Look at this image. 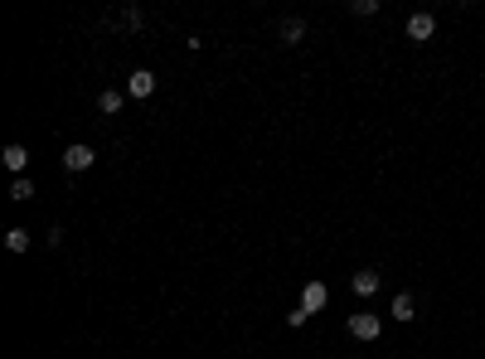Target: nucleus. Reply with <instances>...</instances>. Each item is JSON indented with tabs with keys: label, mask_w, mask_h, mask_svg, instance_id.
<instances>
[{
	"label": "nucleus",
	"mask_w": 485,
	"mask_h": 359,
	"mask_svg": "<svg viewBox=\"0 0 485 359\" xmlns=\"http://www.w3.org/2000/svg\"><path fill=\"white\" fill-rule=\"evenodd\" d=\"M325 301H330V286H325V281H306V291H301V311L315 316V311H325Z\"/></svg>",
	"instance_id": "f257e3e1"
},
{
	"label": "nucleus",
	"mask_w": 485,
	"mask_h": 359,
	"mask_svg": "<svg viewBox=\"0 0 485 359\" xmlns=\"http://www.w3.org/2000/svg\"><path fill=\"white\" fill-rule=\"evenodd\" d=\"M93 161H97V151L83 146V141H73V146L64 151V170H93Z\"/></svg>",
	"instance_id": "f03ea898"
},
{
	"label": "nucleus",
	"mask_w": 485,
	"mask_h": 359,
	"mask_svg": "<svg viewBox=\"0 0 485 359\" xmlns=\"http://www.w3.org/2000/svg\"><path fill=\"white\" fill-rule=\"evenodd\" d=\"M350 335L355 340H379V316H369V311L350 316Z\"/></svg>",
	"instance_id": "7ed1b4c3"
},
{
	"label": "nucleus",
	"mask_w": 485,
	"mask_h": 359,
	"mask_svg": "<svg viewBox=\"0 0 485 359\" xmlns=\"http://www.w3.org/2000/svg\"><path fill=\"white\" fill-rule=\"evenodd\" d=\"M151 92H156V73L151 68H136L126 78V97H151Z\"/></svg>",
	"instance_id": "20e7f679"
},
{
	"label": "nucleus",
	"mask_w": 485,
	"mask_h": 359,
	"mask_svg": "<svg viewBox=\"0 0 485 359\" xmlns=\"http://www.w3.org/2000/svg\"><path fill=\"white\" fill-rule=\"evenodd\" d=\"M0 161H5V170H15V175H24V166H29V151H24L20 141H10V146L0 151Z\"/></svg>",
	"instance_id": "39448f33"
},
{
	"label": "nucleus",
	"mask_w": 485,
	"mask_h": 359,
	"mask_svg": "<svg viewBox=\"0 0 485 359\" xmlns=\"http://www.w3.org/2000/svg\"><path fill=\"white\" fill-rule=\"evenodd\" d=\"M432 29H437V20H432V15H412V20H408V39H417V44H422V39H432Z\"/></svg>",
	"instance_id": "423d86ee"
},
{
	"label": "nucleus",
	"mask_w": 485,
	"mask_h": 359,
	"mask_svg": "<svg viewBox=\"0 0 485 359\" xmlns=\"http://www.w3.org/2000/svg\"><path fill=\"white\" fill-rule=\"evenodd\" d=\"M301 39H306V20L287 15V20H282V44H301Z\"/></svg>",
	"instance_id": "0eeeda50"
},
{
	"label": "nucleus",
	"mask_w": 485,
	"mask_h": 359,
	"mask_svg": "<svg viewBox=\"0 0 485 359\" xmlns=\"http://www.w3.org/2000/svg\"><path fill=\"white\" fill-rule=\"evenodd\" d=\"M412 316H417V301H412L408 291H398V296H393V321H412Z\"/></svg>",
	"instance_id": "6e6552de"
},
{
	"label": "nucleus",
	"mask_w": 485,
	"mask_h": 359,
	"mask_svg": "<svg viewBox=\"0 0 485 359\" xmlns=\"http://www.w3.org/2000/svg\"><path fill=\"white\" fill-rule=\"evenodd\" d=\"M355 291H359V296H374V291H379V272H355Z\"/></svg>",
	"instance_id": "1a4fd4ad"
},
{
	"label": "nucleus",
	"mask_w": 485,
	"mask_h": 359,
	"mask_svg": "<svg viewBox=\"0 0 485 359\" xmlns=\"http://www.w3.org/2000/svg\"><path fill=\"white\" fill-rule=\"evenodd\" d=\"M121 102H126V92H102V97H97V112H107V117H112V112H121Z\"/></svg>",
	"instance_id": "9d476101"
},
{
	"label": "nucleus",
	"mask_w": 485,
	"mask_h": 359,
	"mask_svg": "<svg viewBox=\"0 0 485 359\" xmlns=\"http://www.w3.org/2000/svg\"><path fill=\"white\" fill-rule=\"evenodd\" d=\"M5 248H10V253H29V233H24V228H10V233H5Z\"/></svg>",
	"instance_id": "9b49d317"
},
{
	"label": "nucleus",
	"mask_w": 485,
	"mask_h": 359,
	"mask_svg": "<svg viewBox=\"0 0 485 359\" xmlns=\"http://www.w3.org/2000/svg\"><path fill=\"white\" fill-rule=\"evenodd\" d=\"M29 194H34V184H29L24 175H20L15 184H10V199H29Z\"/></svg>",
	"instance_id": "f8f14e48"
}]
</instances>
